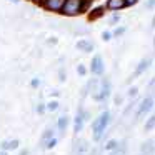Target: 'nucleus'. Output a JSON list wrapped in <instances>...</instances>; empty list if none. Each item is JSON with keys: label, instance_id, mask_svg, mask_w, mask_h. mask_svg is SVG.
Instances as JSON below:
<instances>
[{"label": "nucleus", "instance_id": "1", "mask_svg": "<svg viewBox=\"0 0 155 155\" xmlns=\"http://www.w3.org/2000/svg\"><path fill=\"white\" fill-rule=\"evenodd\" d=\"M90 5V0H65L60 8V14L65 17H77L84 14Z\"/></svg>", "mask_w": 155, "mask_h": 155}, {"label": "nucleus", "instance_id": "2", "mask_svg": "<svg viewBox=\"0 0 155 155\" xmlns=\"http://www.w3.org/2000/svg\"><path fill=\"white\" fill-rule=\"evenodd\" d=\"M108 122H110V112H102V114L94 120V124H92V132H94L95 140H100L102 138V134L105 132Z\"/></svg>", "mask_w": 155, "mask_h": 155}, {"label": "nucleus", "instance_id": "3", "mask_svg": "<svg viewBox=\"0 0 155 155\" xmlns=\"http://www.w3.org/2000/svg\"><path fill=\"white\" fill-rule=\"evenodd\" d=\"M90 72L94 75H97V77L104 75L105 64H104V58H102L100 55H94V58H92V62H90Z\"/></svg>", "mask_w": 155, "mask_h": 155}, {"label": "nucleus", "instance_id": "4", "mask_svg": "<svg viewBox=\"0 0 155 155\" xmlns=\"http://www.w3.org/2000/svg\"><path fill=\"white\" fill-rule=\"evenodd\" d=\"M108 95H110V82L108 80L98 82V90H97V94L94 95V98L98 102H102V100H105Z\"/></svg>", "mask_w": 155, "mask_h": 155}, {"label": "nucleus", "instance_id": "5", "mask_svg": "<svg viewBox=\"0 0 155 155\" xmlns=\"http://www.w3.org/2000/svg\"><path fill=\"white\" fill-rule=\"evenodd\" d=\"M65 0H44L42 7L47 12H54V14H60V8L64 5Z\"/></svg>", "mask_w": 155, "mask_h": 155}, {"label": "nucleus", "instance_id": "6", "mask_svg": "<svg viewBox=\"0 0 155 155\" xmlns=\"http://www.w3.org/2000/svg\"><path fill=\"white\" fill-rule=\"evenodd\" d=\"M152 105H153V98L152 97H147L142 100V104L138 105V110H137V115H135V118H140L142 115H145L148 110H152Z\"/></svg>", "mask_w": 155, "mask_h": 155}, {"label": "nucleus", "instance_id": "7", "mask_svg": "<svg viewBox=\"0 0 155 155\" xmlns=\"http://www.w3.org/2000/svg\"><path fill=\"white\" fill-rule=\"evenodd\" d=\"M148 65H150V60H148V58H142V60H140V64L137 65V68H135V72L132 74L130 80H134V78L140 77V75H142V74H143V72L148 68Z\"/></svg>", "mask_w": 155, "mask_h": 155}, {"label": "nucleus", "instance_id": "8", "mask_svg": "<svg viewBox=\"0 0 155 155\" xmlns=\"http://www.w3.org/2000/svg\"><path fill=\"white\" fill-rule=\"evenodd\" d=\"M122 8H125V0H107V4H105V10L117 12Z\"/></svg>", "mask_w": 155, "mask_h": 155}, {"label": "nucleus", "instance_id": "9", "mask_svg": "<svg viewBox=\"0 0 155 155\" xmlns=\"http://www.w3.org/2000/svg\"><path fill=\"white\" fill-rule=\"evenodd\" d=\"M75 47H77L78 50L85 52V54H90V52H94V44H92L90 40H85V38H80V40H77Z\"/></svg>", "mask_w": 155, "mask_h": 155}, {"label": "nucleus", "instance_id": "10", "mask_svg": "<svg viewBox=\"0 0 155 155\" xmlns=\"http://www.w3.org/2000/svg\"><path fill=\"white\" fill-rule=\"evenodd\" d=\"M84 118H85V112L80 108L77 112V115H75V120H74V132L75 134H78L82 130V127H84Z\"/></svg>", "mask_w": 155, "mask_h": 155}, {"label": "nucleus", "instance_id": "11", "mask_svg": "<svg viewBox=\"0 0 155 155\" xmlns=\"http://www.w3.org/2000/svg\"><path fill=\"white\" fill-rule=\"evenodd\" d=\"M18 145H20V142H18L17 138H14V140H5V142H2V152H7V150H17Z\"/></svg>", "mask_w": 155, "mask_h": 155}, {"label": "nucleus", "instance_id": "12", "mask_svg": "<svg viewBox=\"0 0 155 155\" xmlns=\"http://www.w3.org/2000/svg\"><path fill=\"white\" fill-rule=\"evenodd\" d=\"M67 125H68V117L67 115H62V117L58 118V122H57V128L60 132H65L67 130Z\"/></svg>", "mask_w": 155, "mask_h": 155}, {"label": "nucleus", "instance_id": "13", "mask_svg": "<svg viewBox=\"0 0 155 155\" xmlns=\"http://www.w3.org/2000/svg\"><path fill=\"white\" fill-rule=\"evenodd\" d=\"M104 12H105V7L94 8V10H92V15H90V18H92V20H95V18H100L102 15H104Z\"/></svg>", "mask_w": 155, "mask_h": 155}, {"label": "nucleus", "instance_id": "14", "mask_svg": "<svg viewBox=\"0 0 155 155\" xmlns=\"http://www.w3.org/2000/svg\"><path fill=\"white\" fill-rule=\"evenodd\" d=\"M52 137H54V130H52V128H47V130L44 132V135H42V138H40V140H42V143L45 145V143H47V142L50 140Z\"/></svg>", "mask_w": 155, "mask_h": 155}, {"label": "nucleus", "instance_id": "15", "mask_svg": "<svg viewBox=\"0 0 155 155\" xmlns=\"http://www.w3.org/2000/svg\"><path fill=\"white\" fill-rule=\"evenodd\" d=\"M115 148H118V142L115 140V138H112V140H108L107 143H105V150L112 152V150H115Z\"/></svg>", "mask_w": 155, "mask_h": 155}, {"label": "nucleus", "instance_id": "16", "mask_svg": "<svg viewBox=\"0 0 155 155\" xmlns=\"http://www.w3.org/2000/svg\"><path fill=\"white\" fill-rule=\"evenodd\" d=\"M45 110H48V112H55V110H58V102H57V100H50L47 105H45Z\"/></svg>", "mask_w": 155, "mask_h": 155}, {"label": "nucleus", "instance_id": "17", "mask_svg": "<svg viewBox=\"0 0 155 155\" xmlns=\"http://www.w3.org/2000/svg\"><path fill=\"white\" fill-rule=\"evenodd\" d=\"M125 30H127L125 27H117L114 32H112V37H120V35L125 34Z\"/></svg>", "mask_w": 155, "mask_h": 155}, {"label": "nucleus", "instance_id": "18", "mask_svg": "<svg viewBox=\"0 0 155 155\" xmlns=\"http://www.w3.org/2000/svg\"><path fill=\"white\" fill-rule=\"evenodd\" d=\"M87 148H88V143H87L85 140H82V143L78 145V155L85 153V152H87Z\"/></svg>", "mask_w": 155, "mask_h": 155}, {"label": "nucleus", "instance_id": "19", "mask_svg": "<svg viewBox=\"0 0 155 155\" xmlns=\"http://www.w3.org/2000/svg\"><path fill=\"white\" fill-rule=\"evenodd\" d=\"M55 145H57V138L52 137L50 140H48L47 143H45V148H48V150H50V148H54V147H55Z\"/></svg>", "mask_w": 155, "mask_h": 155}, {"label": "nucleus", "instance_id": "20", "mask_svg": "<svg viewBox=\"0 0 155 155\" xmlns=\"http://www.w3.org/2000/svg\"><path fill=\"white\" fill-rule=\"evenodd\" d=\"M102 40H104V42L112 40V32H108V30H104V32H102Z\"/></svg>", "mask_w": 155, "mask_h": 155}, {"label": "nucleus", "instance_id": "21", "mask_svg": "<svg viewBox=\"0 0 155 155\" xmlns=\"http://www.w3.org/2000/svg\"><path fill=\"white\" fill-rule=\"evenodd\" d=\"M153 124H155V118L150 117V118H148V122L145 124V130H152V128H153Z\"/></svg>", "mask_w": 155, "mask_h": 155}, {"label": "nucleus", "instance_id": "22", "mask_svg": "<svg viewBox=\"0 0 155 155\" xmlns=\"http://www.w3.org/2000/svg\"><path fill=\"white\" fill-rule=\"evenodd\" d=\"M77 74H78V75H82V77H84V75L87 74V68H85V65H82V64H80V65H77Z\"/></svg>", "mask_w": 155, "mask_h": 155}, {"label": "nucleus", "instance_id": "23", "mask_svg": "<svg viewBox=\"0 0 155 155\" xmlns=\"http://www.w3.org/2000/svg\"><path fill=\"white\" fill-rule=\"evenodd\" d=\"M137 94H138V88L137 87L128 88V97H137Z\"/></svg>", "mask_w": 155, "mask_h": 155}, {"label": "nucleus", "instance_id": "24", "mask_svg": "<svg viewBox=\"0 0 155 155\" xmlns=\"http://www.w3.org/2000/svg\"><path fill=\"white\" fill-rule=\"evenodd\" d=\"M30 85H32L34 88H38V87H40V78H37V77H35V78H32Z\"/></svg>", "mask_w": 155, "mask_h": 155}, {"label": "nucleus", "instance_id": "25", "mask_svg": "<svg viewBox=\"0 0 155 155\" xmlns=\"http://www.w3.org/2000/svg\"><path fill=\"white\" fill-rule=\"evenodd\" d=\"M44 112H45V104H42V102H40V104H38L37 105V114H44Z\"/></svg>", "mask_w": 155, "mask_h": 155}, {"label": "nucleus", "instance_id": "26", "mask_svg": "<svg viewBox=\"0 0 155 155\" xmlns=\"http://www.w3.org/2000/svg\"><path fill=\"white\" fill-rule=\"evenodd\" d=\"M138 0H125V7H132V5H137Z\"/></svg>", "mask_w": 155, "mask_h": 155}, {"label": "nucleus", "instance_id": "27", "mask_svg": "<svg viewBox=\"0 0 155 155\" xmlns=\"http://www.w3.org/2000/svg\"><path fill=\"white\" fill-rule=\"evenodd\" d=\"M57 37H50V38H48V40H47V45H57Z\"/></svg>", "mask_w": 155, "mask_h": 155}, {"label": "nucleus", "instance_id": "28", "mask_svg": "<svg viewBox=\"0 0 155 155\" xmlns=\"http://www.w3.org/2000/svg\"><path fill=\"white\" fill-rule=\"evenodd\" d=\"M117 22H120V17H118V15H115V17H112V18H110V25L117 24Z\"/></svg>", "mask_w": 155, "mask_h": 155}, {"label": "nucleus", "instance_id": "29", "mask_svg": "<svg viewBox=\"0 0 155 155\" xmlns=\"http://www.w3.org/2000/svg\"><path fill=\"white\" fill-rule=\"evenodd\" d=\"M110 155H122V153H120V148H115V150H112Z\"/></svg>", "mask_w": 155, "mask_h": 155}, {"label": "nucleus", "instance_id": "30", "mask_svg": "<svg viewBox=\"0 0 155 155\" xmlns=\"http://www.w3.org/2000/svg\"><path fill=\"white\" fill-rule=\"evenodd\" d=\"M58 77H60V80L64 82V80H65V72H64V70H60V74H58Z\"/></svg>", "mask_w": 155, "mask_h": 155}, {"label": "nucleus", "instance_id": "31", "mask_svg": "<svg viewBox=\"0 0 155 155\" xmlns=\"http://www.w3.org/2000/svg\"><path fill=\"white\" fill-rule=\"evenodd\" d=\"M32 2H34L35 5H42V4H44V0H32Z\"/></svg>", "mask_w": 155, "mask_h": 155}, {"label": "nucleus", "instance_id": "32", "mask_svg": "<svg viewBox=\"0 0 155 155\" xmlns=\"http://www.w3.org/2000/svg\"><path fill=\"white\" fill-rule=\"evenodd\" d=\"M115 104H122V97H115Z\"/></svg>", "mask_w": 155, "mask_h": 155}, {"label": "nucleus", "instance_id": "33", "mask_svg": "<svg viewBox=\"0 0 155 155\" xmlns=\"http://www.w3.org/2000/svg\"><path fill=\"white\" fill-rule=\"evenodd\" d=\"M148 8H153V0H148Z\"/></svg>", "mask_w": 155, "mask_h": 155}, {"label": "nucleus", "instance_id": "34", "mask_svg": "<svg viewBox=\"0 0 155 155\" xmlns=\"http://www.w3.org/2000/svg\"><path fill=\"white\" fill-rule=\"evenodd\" d=\"M20 155H28V152H27V150H22V152H20Z\"/></svg>", "mask_w": 155, "mask_h": 155}, {"label": "nucleus", "instance_id": "35", "mask_svg": "<svg viewBox=\"0 0 155 155\" xmlns=\"http://www.w3.org/2000/svg\"><path fill=\"white\" fill-rule=\"evenodd\" d=\"M12 4H18V0H10Z\"/></svg>", "mask_w": 155, "mask_h": 155}, {"label": "nucleus", "instance_id": "36", "mask_svg": "<svg viewBox=\"0 0 155 155\" xmlns=\"http://www.w3.org/2000/svg\"><path fill=\"white\" fill-rule=\"evenodd\" d=\"M0 155H7V152H0Z\"/></svg>", "mask_w": 155, "mask_h": 155}]
</instances>
